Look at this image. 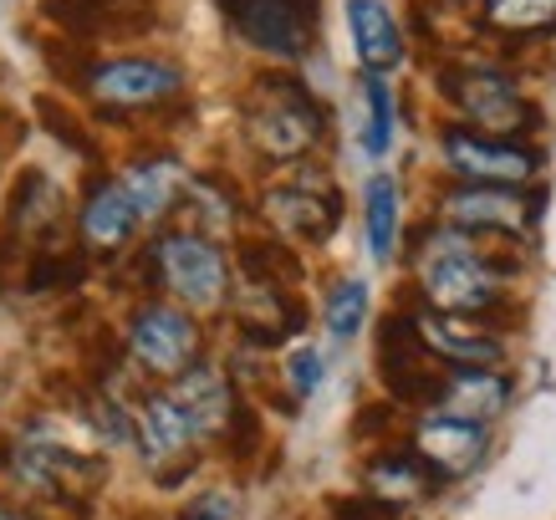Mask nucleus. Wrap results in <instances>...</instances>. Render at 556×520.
I'll use <instances>...</instances> for the list:
<instances>
[{"mask_svg":"<svg viewBox=\"0 0 556 520\" xmlns=\"http://www.w3.org/2000/svg\"><path fill=\"white\" fill-rule=\"evenodd\" d=\"M506 270L516 276V266L495 261L475 245V236H459L450 225L414 236V276H419L429 312H450V317L470 321L495 317L506 306Z\"/></svg>","mask_w":556,"mask_h":520,"instance_id":"1","label":"nucleus"},{"mask_svg":"<svg viewBox=\"0 0 556 520\" xmlns=\"http://www.w3.org/2000/svg\"><path fill=\"white\" fill-rule=\"evenodd\" d=\"M245 138L270 164H296L327 138V107L306 92L302 77L266 72L251 83L245 98Z\"/></svg>","mask_w":556,"mask_h":520,"instance_id":"2","label":"nucleus"},{"mask_svg":"<svg viewBox=\"0 0 556 520\" xmlns=\"http://www.w3.org/2000/svg\"><path fill=\"white\" fill-rule=\"evenodd\" d=\"M153 281L169 291L185 312H219L230 302V261L210 236L200 230H169L149 245Z\"/></svg>","mask_w":556,"mask_h":520,"instance_id":"3","label":"nucleus"},{"mask_svg":"<svg viewBox=\"0 0 556 520\" xmlns=\"http://www.w3.org/2000/svg\"><path fill=\"white\" fill-rule=\"evenodd\" d=\"M439 83H444V98L465 113V123H475V134L521 138L541 128V107L501 67H450L439 72Z\"/></svg>","mask_w":556,"mask_h":520,"instance_id":"4","label":"nucleus"},{"mask_svg":"<svg viewBox=\"0 0 556 520\" xmlns=\"http://www.w3.org/2000/svg\"><path fill=\"white\" fill-rule=\"evenodd\" d=\"M123 353L134 357L149 378H169L174 383L204 353L200 321L174 302H143V306H134V317L123 327Z\"/></svg>","mask_w":556,"mask_h":520,"instance_id":"5","label":"nucleus"},{"mask_svg":"<svg viewBox=\"0 0 556 520\" xmlns=\"http://www.w3.org/2000/svg\"><path fill=\"white\" fill-rule=\"evenodd\" d=\"M378 378H383L393 408H424V414L439 408V393H444L450 368H444L439 357L424 353L408 312H393V317H383V327H378Z\"/></svg>","mask_w":556,"mask_h":520,"instance_id":"6","label":"nucleus"},{"mask_svg":"<svg viewBox=\"0 0 556 520\" xmlns=\"http://www.w3.org/2000/svg\"><path fill=\"white\" fill-rule=\"evenodd\" d=\"M444 164L459 185H490V189H526L541 174V149L521 143V138H485L470 134L465 123L444 128L439 138Z\"/></svg>","mask_w":556,"mask_h":520,"instance_id":"7","label":"nucleus"},{"mask_svg":"<svg viewBox=\"0 0 556 520\" xmlns=\"http://www.w3.org/2000/svg\"><path fill=\"white\" fill-rule=\"evenodd\" d=\"M83 87L92 92V102H98L108 118H123V113H149L159 102L179 98L185 72L159 62V56H113V62L87 67Z\"/></svg>","mask_w":556,"mask_h":520,"instance_id":"8","label":"nucleus"},{"mask_svg":"<svg viewBox=\"0 0 556 520\" xmlns=\"http://www.w3.org/2000/svg\"><path fill=\"white\" fill-rule=\"evenodd\" d=\"M225 21L276 62H302L317 31V0H219Z\"/></svg>","mask_w":556,"mask_h":520,"instance_id":"9","label":"nucleus"},{"mask_svg":"<svg viewBox=\"0 0 556 520\" xmlns=\"http://www.w3.org/2000/svg\"><path fill=\"white\" fill-rule=\"evenodd\" d=\"M541 204H546V189H536L526 200L521 189H490V185H455L439 210H444V225L459 230V236H501L516 240L526 236L541 219Z\"/></svg>","mask_w":556,"mask_h":520,"instance_id":"10","label":"nucleus"},{"mask_svg":"<svg viewBox=\"0 0 556 520\" xmlns=\"http://www.w3.org/2000/svg\"><path fill=\"white\" fill-rule=\"evenodd\" d=\"M134 439L143 459H149V470L159 474V485H179L189 470H194V429H189L185 408L169 398V388H153L143 393L134 408Z\"/></svg>","mask_w":556,"mask_h":520,"instance_id":"11","label":"nucleus"},{"mask_svg":"<svg viewBox=\"0 0 556 520\" xmlns=\"http://www.w3.org/2000/svg\"><path fill=\"white\" fill-rule=\"evenodd\" d=\"M5 470H11L16 485L36 490V495L67 500V495H83V490L98 485L102 474H108V465H102V459H87V454L62 449V444H51V439H41V434H26L11 444Z\"/></svg>","mask_w":556,"mask_h":520,"instance_id":"12","label":"nucleus"},{"mask_svg":"<svg viewBox=\"0 0 556 520\" xmlns=\"http://www.w3.org/2000/svg\"><path fill=\"white\" fill-rule=\"evenodd\" d=\"M490 449V429L470 419H455V414H424L414 429H408V454L424 465V474L434 485H450L459 474H470Z\"/></svg>","mask_w":556,"mask_h":520,"instance_id":"13","label":"nucleus"},{"mask_svg":"<svg viewBox=\"0 0 556 520\" xmlns=\"http://www.w3.org/2000/svg\"><path fill=\"white\" fill-rule=\"evenodd\" d=\"M261 215L296 245H321L332 240V230L342 225V194L321 179H296V185H270L261 194Z\"/></svg>","mask_w":556,"mask_h":520,"instance_id":"14","label":"nucleus"},{"mask_svg":"<svg viewBox=\"0 0 556 520\" xmlns=\"http://www.w3.org/2000/svg\"><path fill=\"white\" fill-rule=\"evenodd\" d=\"M414 332H419L424 353L439 357L444 368H501L506 363V342L495 332H485V321L450 317V312H408Z\"/></svg>","mask_w":556,"mask_h":520,"instance_id":"15","label":"nucleus"},{"mask_svg":"<svg viewBox=\"0 0 556 520\" xmlns=\"http://www.w3.org/2000/svg\"><path fill=\"white\" fill-rule=\"evenodd\" d=\"M169 398L185 408L189 429H194V439H219L225 434V423H230V414H236V388H230V378L215 368V363H194V368H185L179 378L169 383Z\"/></svg>","mask_w":556,"mask_h":520,"instance_id":"16","label":"nucleus"},{"mask_svg":"<svg viewBox=\"0 0 556 520\" xmlns=\"http://www.w3.org/2000/svg\"><path fill=\"white\" fill-rule=\"evenodd\" d=\"M138 230V215L128 194H123L118 179H92L83 194V210H77V236L92 255H118Z\"/></svg>","mask_w":556,"mask_h":520,"instance_id":"17","label":"nucleus"},{"mask_svg":"<svg viewBox=\"0 0 556 520\" xmlns=\"http://www.w3.org/2000/svg\"><path fill=\"white\" fill-rule=\"evenodd\" d=\"M510 393H516V383L501 368H450L434 414H455V419H470L490 429L510 408Z\"/></svg>","mask_w":556,"mask_h":520,"instance_id":"18","label":"nucleus"},{"mask_svg":"<svg viewBox=\"0 0 556 520\" xmlns=\"http://www.w3.org/2000/svg\"><path fill=\"white\" fill-rule=\"evenodd\" d=\"M236 321L251 347H276V342H287V337L302 332L306 312L281 286H245L236 302Z\"/></svg>","mask_w":556,"mask_h":520,"instance_id":"19","label":"nucleus"},{"mask_svg":"<svg viewBox=\"0 0 556 520\" xmlns=\"http://www.w3.org/2000/svg\"><path fill=\"white\" fill-rule=\"evenodd\" d=\"M348 26H353L357 62L372 77H383V72L404 62V31H399V21H393L383 0H348Z\"/></svg>","mask_w":556,"mask_h":520,"instance_id":"20","label":"nucleus"},{"mask_svg":"<svg viewBox=\"0 0 556 520\" xmlns=\"http://www.w3.org/2000/svg\"><path fill=\"white\" fill-rule=\"evenodd\" d=\"M363 480H368V495L388 500L393 510H404V505L424 500V495H434V480H429V474H424V465L408 454V444H383V449L368 459Z\"/></svg>","mask_w":556,"mask_h":520,"instance_id":"21","label":"nucleus"},{"mask_svg":"<svg viewBox=\"0 0 556 520\" xmlns=\"http://www.w3.org/2000/svg\"><path fill=\"white\" fill-rule=\"evenodd\" d=\"M123 194L134 204L138 219H159L164 210H174V200L185 194V168L174 158H138V164L123 168Z\"/></svg>","mask_w":556,"mask_h":520,"instance_id":"22","label":"nucleus"},{"mask_svg":"<svg viewBox=\"0 0 556 520\" xmlns=\"http://www.w3.org/2000/svg\"><path fill=\"white\" fill-rule=\"evenodd\" d=\"M56 219H62V189L51 185L41 168H26L16 194H11V236L41 240L56 230Z\"/></svg>","mask_w":556,"mask_h":520,"instance_id":"23","label":"nucleus"},{"mask_svg":"<svg viewBox=\"0 0 556 520\" xmlns=\"http://www.w3.org/2000/svg\"><path fill=\"white\" fill-rule=\"evenodd\" d=\"M399 210H404V194H399V179L393 174H372L368 189H363V219H368V251L378 266H388L399 255Z\"/></svg>","mask_w":556,"mask_h":520,"instance_id":"24","label":"nucleus"},{"mask_svg":"<svg viewBox=\"0 0 556 520\" xmlns=\"http://www.w3.org/2000/svg\"><path fill=\"white\" fill-rule=\"evenodd\" d=\"M480 21L501 36L556 31V0H480Z\"/></svg>","mask_w":556,"mask_h":520,"instance_id":"25","label":"nucleus"},{"mask_svg":"<svg viewBox=\"0 0 556 520\" xmlns=\"http://www.w3.org/2000/svg\"><path fill=\"white\" fill-rule=\"evenodd\" d=\"M240 270L245 286H296L302 281V261L281 245V240H240Z\"/></svg>","mask_w":556,"mask_h":520,"instance_id":"26","label":"nucleus"},{"mask_svg":"<svg viewBox=\"0 0 556 520\" xmlns=\"http://www.w3.org/2000/svg\"><path fill=\"white\" fill-rule=\"evenodd\" d=\"M41 11L72 36H102L118 26L128 5L123 0H41Z\"/></svg>","mask_w":556,"mask_h":520,"instance_id":"27","label":"nucleus"},{"mask_svg":"<svg viewBox=\"0 0 556 520\" xmlns=\"http://www.w3.org/2000/svg\"><path fill=\"white\" fill-rule=\"evenodd\" d=\"M321 317H327V332L338 337V342H353L363 332V321H368V286L357 281V276L338 281L327 291V312Z\"/></svg>","mask_w":556,"mask_h":520,"instance_id":"28","label":"nucleus"},{"mask_svg":"<svg viewBox=\"0 0 556 520\" xmlns=\"http://www.w3.org/2000/svg\"><path fill=\"white\" fill-rule=\"evenodd\" d=\"M363 102H368V128H363V149L372 153V158H383L388 149H393V123H399V113H393V87L383 83V77H363Z\"/></svg>","mask_w":556,"mask_h":520,"instance_id":"29","label":"nucleus"},{"mask_svg":"<svg viewBox=\"0 0 556 520\" xmlns=\"http://www.w3.org/2000/svg\"><path fill=\"white\" fill-rule=\"evenodd\" d=\"M87 276V266L77 261V255H62V251H36L31 270H26V291L31 296H41V291H62V286H77Z\"/></svg>","mask_w":556,"mask_h":520,"instance_id":"30","label":"nucleus"},{"mask_svg":"<svg viewBox=\"0 0 556 520\" xmlns=\"http://www.w3.org/2000/svg\"><path fill=\"white\" fill-rule=\"evenodd\" d=\"M185 194L194 200V215H200V225L210 230V240H215V230H225V225L236 219V200H230V189L219 185V179H185Z\"/></svg>","mask_w":556,"mask_h":520,"instance_id":"31","label":"nucleus"},{"mask_svg":"<svg viewBox=\"0 0 556 520\" xmlns=\"http://www.w3.org/2000/svg\"><path fill=\"white\" fill-rule=\"evenodd\" d=\"M225 449H230V459H251L255 444H261V419H255L251 403H236V414H230V423H225Z\"/></svg>","mask_w":556,"mask_h":520,"instance_id":"32","label":"nucleus"},{"mask_svg":"<svg viewBox=\"0 0 556 520\" xmlns=\"http://www.w3.org/2000/svg\"><path fill=\"white\" fill-rule=\"evenodd\" d=\"M287 388H291V398H312L321 388V353L317 347H296V353L287 357Z\"/></svg>","mask_w":556,"mask_h":520,"instance_id":"33","label":"nucleus"},{"mask_svg":"<svg viewBox=\"0 0 556 520\" xmlns=\"http://www.w3.org/2000/svg\"><path fill=\"white\" fill-rule=\"evenodd\" d=\"M327 516L332 520H399V510L388 500H378V495H338Z\"/></svg>","mask_w":556,"mask_h":520,"instance_id":"34","label":"nucleus"},{"mask_svg":"<svg viewBox=\"0 0 556 520\" xmlns=\"http://www.w3.org/2000/svg\"><path fill=\"white\" fill-rule=\"evenodd\" d=\"M179 520H236V500L225 490H210V495H194V500L179 510Z\"/></svg>","mask_w":556,"mask_h":520,"instance_id":"35","label":"nucleus"},{"mask_svg":"<svg viewBox=\"0 0 556 520\" xmlns=\"http://www.w3.org/2000/svg\"><path fill=\"white\" fill-rule=\"evenodd\" d=\"M41 118L51 123V134L62 138V143H67V149H77V153H92V143H87V138L77 134V123H72L67 113H56V102H41Z\"/></svg>","mask_w":556,"mask_h":520,"instance_id":"36","label":"nucleus"},{"mask_svg":"<svg viewBox=\"0 0 556 520\" xmlns=\"http://www.w3.org/2000/svg\"><path fill=\"white\" fill-rule=\"evenodd\" d=\"M0 520H41V516H31V510H21V505H5V500H0Z\"/></svg>","mask_w":556,"mask_h":520,"instance_id":"37","label":"nucleus"}]
</instances>
